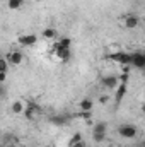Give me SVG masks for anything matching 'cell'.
<instances>
[{
  "mask_svg": "<svg viewBox=\"0 0 145 147\" xmlns=\"http://www.w3.org/2000/svg\"><path fill=\"white\" fill-rule=\"evenodd\" d=\"M123 22H125V28H126V29H135V28L140 24V19H138V16H135V14H128V16L123 17Z\"/></svg>",
  "mask_w": 145,
  "mask_h": 147,
  "instance_id": "ba28073f",
  "label": "cell"
},
{
  "mask_svg": "<svg viewBox=\"0 0 145 147\" xmlns=\"http://www.w3.org/2000/svg\"><path fill=\"white\" fill-rule=\"evenodd\" d=\"M17 43L21 45V46H34L38 43V36L34 34H21V36H17Z\"/></svg>",
  "mask_w": 145,
  "mask_h": 147,
  "instance_id": "52a82bcc",
  "label": "cell"
},
{
  "mask_svg": "<svg viewBox=\"0 0 145 147\" xmlns=\"http://www.w3.org/2000/svg\"><path fill=\"white\" fill-rule=\"evenodd\" d=\"M43 38H46V39H56V36H58V31L55 29V28H46V29H43Z\"/></svg>",
  "mask_w": 145,
  "mask_h": 147,
  "instance_id": "4fadbf2b",
  "label": "cell"
},
{
  "mask_svg": "<svg viewBox=\"0 0 145 147\" xmlns=\"http://www.w3.org/2000/svg\"><path fill=\"white\" fill-rule=\"evenodd\" d=\"M79 108H80V111H92V108H94V101L89 99V98H85V99H82V101L79 103Z\"/></svg>",
  "mask_w": 145,
  "mask_h": 147,
  "instance_id": "7c38bea8",
  "label": "cell"
},
{
  "mask_svg": "<svg viewBox=\"0 0 145 147\" xmlns=\"http://www.w3.org/2000/svg\"><path fill=\"white\" fill-rule=\"evenodd\" d=\"M128 77H130V75H128V74H121V75H119V82H123V84H128Z\"/></svg>",
  "mask_w": 145,
  "mask_h": 147,
  "instance_id": "7402d4cb",
  "label": "cell"
},
{
  "mask_svg": "<svg viewBox=\"0 0 145 147\" xmlns=\"http://www.w3.org/2000/svg\"><path fill=\"white\" fill-rule=\"evenodd\" d=\"M80 140H82V134H79V132H77V134H73L72 137L68 139V147H73L77 142H80Z\"/></svg>",
  "mask_w": 145,
  "mask_h": 147,
  "instance_id": "e0dca14e",
  "label": "cell"
},
{
  "mask_svg": "<svg viewBox=\"0 0 145 147\" xmlns=\"http://www.w3.org/2000/svg\"><path fill=\"white\" fill-rule=\"evenodd\" d=\"M108 101H109V96H108V94H103V96L99 98V105H108Z\"/></svg>",
  "mask_w": 145,
  "mask_h": 147,
  "instance_id": "44dd1931",
  "label": "cell"
},
{
  "mask_svg": "<svg viewBox=\"0 0 145 147\" xmlns=\"http://www.w3.org/2000/svg\"><path fill=\"white\" fill-rule=\"evenodd\" d=\"M101 84H103V87L108 89V91H116L121 82H119V77H116V75H108V77H103Z\"/></svg>",
  "mask_w": 145,
  "mask_h": 147,
  "instance_id": "3957f363",
  "label": "cell"
},
{
  "mask_svg": "<svg viewBox=\"0 0 145 147\" xmlns=\"http://www.w3.org/2000/svg\"><path fill=\"white\" fill-rule=\"evenodd\" d=\"M92 132H108V123H106V121H99V123H96Z\"/></svg>",
  "mask_w": 145,
  "mask_h": 147,
  "instance_id": "ac0fdd59",
  "label": "cell"
},
{
  "mask_svg": "<svg viewBox=\"0 0 145 147\" xmlns=\"http://www.w3.org/2000/svg\"><path fill=\"white\" fill-rule=\"evenodd\" d=\"M108 147H114V146H108Z\"/></svg>",
  "mask_w": 145,
  "mask_h": 147,
  "instance_id": "484cf974",
  "label": "cell"
},
{
  "mask_svg": "<svg viewBox=\"0 0 145 147\" xmlns=\"http://www.w3.org/2000/svg\"><path fill=\"white\" fill-rule=\"evenodd\" d=\"M22 3H24V0H7V5H9V9H12V10H17V9H21V7H22Z\"/></svg>",
  "mask_w": 145,
  "mask_h": 147,
  "instance_id": "2e32d148",
  "label": "cell"
},
{
  "mask_svg": "<svg viewBox=\"0 0 145 147\" xmlns=\"http://www.w3.org/2000/svg\"><path fill=\"white\" fill-rule=\"evenodd\" d=\"M132 67L145 70V51H135V53H132Z\"/></svg>",
  "mask_w": 145,
  "mask_h": 147,
  "instance_id": "277c9868",
  "label": "cell"
},
{
  "mask_svg": "<svg viewBox=\"0 0 145 147\" xmlns=\"http://www.w3.org/2000/svg\"><path fill=\"white\" fill-rule=\"evenodd\" d=\"M126 92H128V84H123V82H121V84L118 86V89L114 91V103L119 105V103L123 101V98L126 96Z\"/></svg>",
  "mask_w": 145,
  "mask_h": 147,
  "instance_id": "9c48e42d",
  "label": "cell"
},
{
  "mask_svg": "<svg viewBox=\"0 0 145 147\" xmlns=\"http://www.w3.org/2000/svg\"><path fill=\"white\" fill-rule=\"evenodd\" d=\"M73 147H87V144H85V142H84V139H82L80 142H77V144H75Z\"/></svg>",
  "mask_w": 145,
  "mask_h": 147,
  "instance_id": "603a6c76",
  "label": "cell"
},
{
  "mask_svg": "<svg viewBox=\"0 0 145 147\" xmlns=\"http://www.w3.org/2000/svg\"><path fill=\"white\" fill-rule=\"evenodd\" d=\"M75 116H79V118H84V120H91V116H92V111H80V113H77Z\"/></svg>",
  "mask_w": 145,
  "mask_h": 147,
  "instance_id": "ffe728a7",
  "label": "cell"
},
{
  "mask_svg": "<svg viewBox=\"0 0 145 147\" xmlns=\"http://www.w3.org/2000/svg\"><path fill=\"white\" fill-rule=\"evenodd\" d=\"M55 55H56L62 62H68V60L72 58V51H70V48H60Z\"/></svg>",
  "mask_w": 145,
  "mask_h": 147,
  "instance_id": "8fae6325",
  "label": "cell"
},
{
  "mask_svg": "<svg viewBox=\"0 0 145 147\" xmlns=\"http://www.w3.org/2000/svg\"><path fill=\"white\" fill-rule=\"evenodd\" d=\"M5 147H15V146H14V144H10V146H5Z\"/></svg>",
  "mask_w": 145,
  "mask_h": 147,
  "instance_id": "d4e9b609",
  "label": "cell"
},
{
  "mask_svg": "<svg viewBox=\"0 0 145 147\" xmlns=\"http://www.w3.org/2000/svg\"><path fill=\"white\" fill-rule=\"evenodd\" d=\"M10 110H12L14 115H22L24 110H26V106L22 105V101H14V103H12V106H10Z\"/></svg>",
  "mask_w": 145,
  "mask_h": 147,
  "instance_id": "5bb4252c",
  "label": "cell"
},
{
  "mask_svg": "<svg viewBox=\"0 0 145 147\" xmlns=\"http://www.w3.org/2000/svg\"><path fill=\"white\" fill-rule=\"evenodd\" d=\"M118 135L130 140V139H135L138 135V130H137V127L133 123H123V125L118 127Z\"/></svg>",
  "mask_w": 145,
  "mask_h": 147,
  "instance_id": "6da1fadb",
  "label": "cell"
},
{
  "mask_svg": "<svg viewBox=\"0 0 145 147\" xmlns=\"http://www.w3.org/2000/svg\"><path fill=\"white\" fill-rule=\"evenodd\" d=\"M106 137H108V132H92V140H94L96 144L104 142Z\"/></svg>",
  "mask_w": 145,
  "mask_h": 147,
  "instance_id": "9a60e30c",
  "label": "cell"
},
{
  "mask_svg": "<svg viewBox=\"0 0 145 147\" xmlns=\"http://www.w3.org/2000/svg\"><path fill=\"white\" fill-rule=\"evenodd\" d=\"M41 113V108L38 106L36 103H33V101H29L28 103V106H26V110H24V116L28 118V120H34L36 118V115H39Z\"/></svg>",
  "mask_w": 145,
  "mask_h": 147,
  "instance_id": "5b68a950",
  "label": "cell"
},
{
  "mask_svg": "<svg viewBox=\"0 0 145 147\" xmlns=\"http://www.w3.org/2000/svg\"><path fill=\"white\" fill-rule=\"evenodd\" d=\"M142 113H144V116H145V105L142 106Z\"/></svg>",
  "mask_w": 145,
  "mask_h": 147,
  "instance_id": "cb8c5ba5",
  "label": "cell"
},
{
  "mask_svg": "<svg viewBox=\"0 0 145 147\" xmlns=\"http://www.w3.org/2000/svg\"><path fill=\"white\" fill-rule=\"evenodd\" d=\"M109 60L119 63L121 67L125 65H132V53H125V51H114V53H109L108 55Z\"/></svg>",
  "mask_w": 145,
  "mask_h": 147,
  "instance_id": "7a4b0ae2",
  "label": "cell"
},
{
  "mask_svg": "<svg viewBox=\"0 0 145 147\" xmlns=\"http://www.w3.org/2000/svg\"><path fill=\"white\" fill-rule=\"evenodd\" d=\"M50 121H51L55 127H65L68 120H67V116H65V115H53V116L50 118Z\"/></svg>",
  "mask_w": 145,
  "mask_h": 147,
  "instance_id": "30bf717a",
  "label": "cell"
},
{
  "mask_svg": "<svg viewBox=\"0 0 145 147\" xmlns=\"http://www.w3.org/2000/svg\"><path fill=\"white\" fill-rule=\"evenodd\" d=\"M58 41H60V45H62V48H70V46H72V39H70V38H60V39H58Z\"/></svg>",
  "mask_w": 145,
  "mask_h": 147,
  "instance_id": "d6986e66",
  "label": "cell"
},
{
  "mask_svg": "<svg viewBox=\"0 0 145 147\" xmlns=\"http://www.w3.org/2000/svg\"><path fill=\"white\" fill-rule=\"evenodd\" d=\"M5 58H7L9 63H12V65H21L22 60H24V55H22L19 50H12V51H9V53L5 55Z\"/></svg>",
  "mask_w": 145,
  "mask_h": 147,
  "instance_id": "8992f818",
  "label": "cell"
}]
</instances>
